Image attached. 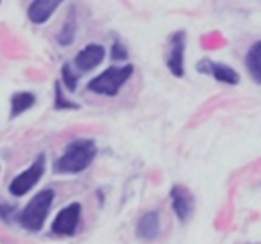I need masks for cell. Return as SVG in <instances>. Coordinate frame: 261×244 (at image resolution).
Masks as SVG:
<instances>
[{
  "mask_svg": "<svg viewBox=\"0 0 261 244\" xmlns=\"http://www.w3.org/2000/svg\"><path fill=\"white\" fill-rule=\"evenodd\" d=\"M97 157V146L91 139H75L65 148L56 162V171L63 175H75L88 168Z\"/></svg>",
  "mask_w": 261,
  "mask_h": 244,
  "instance_id": "cell-1",
  "label": "cell"
},
{
  "mask_svg": "<svg viewBox=\"0 0 261 244\" xmlns=\"http://www.w3.org/2000/svg\"><path fill=\"white\" fill-rule=\"evenodd\" d=\"M54 196L56 194L52 189H43L36 196H33V200L18 214L20 225L29 232H40L48 218V212L54 203Z\"/></svg>",
  "mask_w": 261,
  "mask_h": 244,
  "instance_id": "cell-2",
  "label": "cell"
},
{
  "mask_svg": "<svg viewBox=\"0 0 261 244\" xmlns=\"http://www.w3.org/2000/svg\"><path fill=\"white\" fill-rule=\"evenodd\" d=\"M133 72H135V66L133 65L111 66V68L104 70L100 75L91 79L88 82V89L91 93L104 95V97H116L120 93V89L123 87V84L130 79Z\"/></svg>",
  "mask_w": 261,
  "mask_h": 244,
  "instance_id": "cell-3",
  "label": "cell"
},
{
  "mask_svg": "<svg viewBox=\"0 0 261 244\" xmlns=\"http://www.w3.org/2000/svg\"><path fill=\"white\" fill-rule=\"evenodd\" d=\"M45 168H47V161H45V155L41 154L40 157H36V161H34L25 171H22L11 184H9V193H11L13 196H23V194H27L38 182H40V178L45 173Z\"/></svg>",
  "mask_w": 261,
  "mask_h": 244,
  "instance_id": "cell-4",
  "label": "cell"
},
{
  "mask_svg": "<svg viewBox=\"0 0 261 244\" xmlns=\"http://www.w3.org/2000/svg\"><path fill=\"white\" fill-rule=\"evenodd\" d=\"M81 212H83L81 203H70L65 208H61L59 214L56 216L54 223H52V233H56V235H73L77 232V226H79Z\"/></svg>",
  "mask_w": 261,
  "mask_h": 244,
  "instance_id": "cell-5",
  "label": "cell"
},
{
  "mask_svg": "<svg viewBox=\"0 0 261 244\" xmlns=\"http://www.w3.org/2000/svg\"><path fill=\"white\" fill-rule=\"evenodd\" d=\"M185 48H186V33L179 30L172 36L170 50H168L167 66L174 77L185 75Z\"/></svg>",
  "mask_w": 261,
  "mask_h": 244,
  "instance_id": "cell-6",
  "label": "cell"
},
{
  "mask_svg": "<svg viewBox=\"0 0 261 244\" xmlns=\"http://www.w3.org/2000/svg\"><path fill=\"white\" fill-rule=\"evenodd\" d=\"M197 70L200 73H207L211 75L215 80L218 82H224V84H229V86H236L240 82V73L236 70H232L231 66L224 65V63H215V61H210V59H204L197 65Z\"/></svg>",
  "mask_w": 261,
  "mask_h": 244,
  "instance_id": "cell-7",
  "label": "cell"
},
{
  "mask_svg": "<svg viewBox=\"0 0 261 244\" xmlns=\"http://www.w3.org/2000/svg\"><path fill=\"white\" fill-rule=\"evenodd\" d=\"M170 200H172V208H174L177 219L179 221H186L192 216L193 207H195L193 194L185 186H174L170 189Z\"/></svg>",
  "mask_w": 261,
  "mask_h": 244,
  "instance_id": "cell-8",
  "label": "cell"
},
{
  "mask_svg": "<svg viewBox=\"0 0 261 244\" xmlns=\"http://www.w3.org/2000/svg\"><path fill=\"white\" fill-rule=\"evenodd\" d=\"M106 57V48L102 45L91 43L88 47H84L79 54L75 55V66L79 68V72H90V70L97 68Z\"/></svg>",
  "mask_w": 261,
  "mask_h": 244,
  "instance_id": "cell-9",
  "label": "cell"
},
{
  "mask_svg": "<svg viewBox=\"0 0 261 244\" xmlns=\"http://www.w3.org/2000/svg\"><path fill=\"white\" fill-rule=\"evenodd\" d=\"M65 0H33L29 6V11H27V16L33 23H41L48 22L50 16L56 13V9L63 4Z\"/></svg>",
  "mask_w": 261,
  "mask_h": 244,
  "instance_id": "cell-10",
  "label": "cell"
},
{
  "mask_svg": "<svg viewBox=\"0 0 261 244\" xmlns=\"http://www.w3.org/2000/svg\"><path fill=\"white\" fill-rule=\"evenodd\" d=\"M160 214L156 210L145 212L136 226V235L142 240H154L160 235Z\"/></svg>",
  "mask_w": 261,
  "mask_h": 244,
  "instance_id": "cell-11",
  "label": "cell"
},
{
  "mask_svg": "<svg viewBox=\"0 0 261 244\" xmlns=\"http://www.w3.org/2000/svg\"><path fill=\"white\" fill-rule=\"evenodd\" d=\"M245 66L249 70L250 77H252L256 82L261 84V40L256 41L252 47L249 48L245 55Z\"/></svg>",
  "mask_w": 261,
  "mask_h": 244,
  "instance_id": "cell-12",
  "label": "cell"
},
{
  "mask_svg": "<svg viewBox=\"0 0 261 244\" xmlns=\"http://www.w3.org/2000/svg\"><path fill=\"white\" fill-rule=\"evenodd\" d=\"M36 98H34L33 93H27V91H20V93H15L11 98V118H16L22 112L29 111L34 105Z\"/></svg>",
  "mask_w": 261,
  "mask_h": 244,
  "instance_id": "cell-13",
  "label": "cell"
},
{
  "mask_svg": "<svg viewBox=\"0 0 261 244\" xmlns=\"http://www.w3.org/2000/svg\"><path fill=\"white\" fill-rule=\"evenodd\" d=\"M75 30H77V22H75V13H73V9H72V13H70V16L66 18V22L63 23V29L58 36L59 45H63V47L72 45L73 40H75Z\"/></svg>",
  "mask_w": 261,
  "mask_h": 244,
  "instance_id": "cell-14",
  "label": "cell"
},
{
  "mask_svg": "<svg viewBox=\"0 0 261 244\" xmlns=\"http://www.w3.org/2000/svg\"><path fill=\"white\" fill-rule=\"evenodd\" d=\"M61 73H63V82H65V86L68 87L70 91H75V87H77V75L73 73V70H72V66L70 65H65L63 66V70H61Z\"/></svg>",
  "mask_w": 261,
  "mask_h": 244,
  "instance_id": "cell-15",
  "label": "cell"
},
{
  "mask_svg": "<svg viewBox=\"0 0 261 244\" xmlns=\"http://www.w3.org/2000/svg\"><path fill=\"white\" fill-rule=\"evenodd\" d=\"M54 107H56V109H79V105H77V104H72L70 100H65V97H63V93H61V86H59V84H56V100H54Z\"/></svg>",
  "mask_w": 261,
  "mask_h": 244,
  "instance_id": "cell-16",
  "label": "cell"
},
{
  "mask_svg": "<svg viewBox=\"0 0 261 244\" xmlns=\"http://www.w3.org/2000/svg\"><path fill=\"white\" fill-rule=\"evenodd\" d=\"M111 54H113V59H115V61H125V59H127V50H125V47H123L122 43L113 45Z\"/></svg>",
  "mask_w": 261,
  "mask_h": 244,
  "instance_id": "cell-17",
  "label": "cell"
},
{
  "mask_svg": "<svg viewBox=\"0 0 261 244\" xmlns=\"http://www.w3.org/2000/svg\"><path fill=\"white\" fill-rule=\"evenodd\" d=\"M13 212H15V208L0 201V218L6 219V221H9V219H13Z\"/></svg>",
  "mask_w": 261,
  "mask_h": 244,
  "instance_id": "cell-18",
  "label": "cell"
}]
</instances>
